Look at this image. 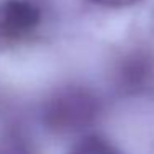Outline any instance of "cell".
<instances>
[{"label": "cell", "mask_w": 154, "mask_h": 154, "mask_svg": "<svg viewBox=\"0 0 154 154\" xmlns=\"http://www.w3.org/2000/svg\"><path fill=\"white\" fill-rule=\"evenodd\" d=\"M90 2L98 7L109 8V10H123V8H131L141 4L143 0H90Z\"/></svg>", "instance_id": "5b68a950"}, {"label": "cell", "mask_w": 154, "mask_h": 154, "mask_svg": "<svg viewBox=\"0 0 154 154\" xmlns=\"http://www.w3.org/2000/svg\"><path fill=\"white\" fill-rule=\"evenodd\" d=\"M104 111V101L93 88L66 85L48 96L43 106V124L58 136H81L93 131Z\"/></svg>", "instance_id": "6da1fadb"}, {"label": "cell", "mask_w": 154, "mask_h": 154, "mask_svg": "<svg viewBox=\"0 0 154 154\" xmlns=\"http://www.w3.org/2000/svg\"><path fill=\"white\" fill-rule=\"evenodd\" d=\"M152 25H154V18H152Z\"/></svg>", "instance_id": "8992f818"}, {"label": "cell", "mask_w": 154, "mask_h": 154, "mask_svg": "<svg viewBox=\"0 0 154 154\" xmlns=\"http://www.w3.org/2000/svg\"><path fill=\"white\" fill-rule=\"evenodd\" d=\"M43 22L40 5L32 0L0 2V50L30 40Z\"/></svg>", "instance_id": "3957f363"}, {"label": "cell", "mask_w": 154, "mask_h": 154, "mask_svg": "<svg viewBox=\"0 0 154 154\" xmlns=\"http://www.w3.org/2000/svg\"><path fill=\"white\" fill-rule=\"evenodd\" d=\"M66 154H131L111 136L100 131H88L78 136Z\"/></svg>", "instance_id": "277c9868"}, {"label": "cell", "mask_w": 154, "mask_h": 154, "mask_svg": "<svg viewBox=\"0 0 154 154\" xmlns=\"http://www.w3.org/2000/svg\"><path fill=\"white\" fill-rule=\"evenodd\" d=\"M108 83L124 98H146L154 94V48L129 45L109 58Z\"/></svg>", "instance_id": "7a4b0ae2"}]
</instances>
